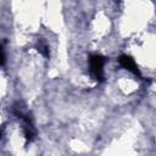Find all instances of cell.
Masks as SVG:
<instances>
[{
    "label": "cell",
    "mask_w": 156,
    "mask_h": 156,
    "mask_svg": "<svg viewBox=\"0 0 156 156\" xmlns=\"http://www.w3.org/2000/svg\"><path fill=\"white\" fill-rule=\"evenodd\" d=\"M119 63H121L126 69L130 71L132 73H134V74H139V71H138V68H136L135 62H134L133 58H130L129 56H127V55H122V56L119 57Z\"/></svg>",
    "instance_id": "cell-2"
},
{
    "label": "cell",
    "mask_w": 156,
    "mask_h": 156,
    "mask_svg": "<svg viewBox=\"0 0 156 156\" xmlns=\"http://www.w3.org/2000/svg\"><path fill=\"white\" fill-rule=\"evenodd\" d=\"M104 63L105 60L100 55H93L89 60L90 73L96 80H101L104 78Z\"/></svg>",
    "instance_id": "cell-1"
}]
</instances>
